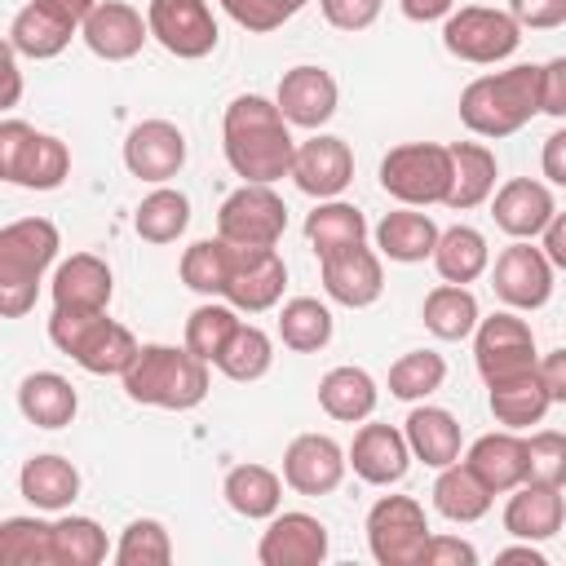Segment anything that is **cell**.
<instances>
[{"mask_svg": "<svg viewBox=\"0 0 566 566\" xmlns=\"http://www.w3.org/2000/svg\"><path fill=\"white\" fill-rule=\"evenodd\" d=\"M221 150L234 177L243 181H283L292 177V159H296V142H292V124L283 119L279 102L261 97V93H239L226 115H221Z\"/></svg>", "mask_w": 566, "mask_h": 566, "instance_id": "1", "label": "cell"}, {"mask_svg": "<svg viewBox=\"0 0 566 566\" xmlns=\"http://www.w3.org/2000/svg\"><path fill=\"white\" fill-rule=\"evenodd\" d=\"M544 106H539V66L535 62H513L504 71L478 75L460 93V124L486 142L513 137Z\"/></svg>", "mask_w": 566, "mask_h": 566, "instance_id": "2", "label": "cell"}, {"mask_svg": "<svg viewBox=\"0 0 566 566\" xmlns=\"http://www.w3.org/2000/svg\"><path fill=\"white\" fill-rule=\"evenodd\" d=\"M212 363H203L195 349L186 345H142L133 367L119 376L124 380V394L142 407H159V411H195L203 398H208V376Z\"/></svg>", "mask_w": 566, "mask_h": 566, "instance_id": "3", "label": "cell"}, {"mask_svg": "<svg viewBox=\"0 0 566 566\" xmlns=\"http://www.w3.org/2000/svg\"><path fill=\"white\" fill-rule=\"evenodd\" d=\"M57 248H62V234L49 217H18L0 230V314L4 318H22L35 305L44 274L57 261Z\"/></svg>", "mask_w": 566, "mask_h": 566, "instance_id": "4", "label": "cell"}, {"mask_svg": "<svg viewBox=\"0 0 566 566\" xmlns=\"http://www.w3.org/2000/svg\"><path fill=\"white\" fill-rule=\"evenodd\" d=\"M49 340L88 376H124L142 349V340L106 310H53Z\"/></svg>", "mask_w": 566, "mask_h": 566, "instance_id": "5", "label": "cell"}, {"mask_svg": "<svg viewBox=\"0 0 566 566\" xmlns=\"http://www.w3.org/2000/svg\"><path fill=\"white\" fill-rule=\"evenodd\" d=\"M451 177H455V164H451V146L442 142H402V146H389L380 159V190L402 208L447 203Z\"/></svg>", "mask_w": 566, "mask_h": 566, "instance_id": "6", "label": "cell"}, {"mask_svg": "<svg viewBox=\"0 0 566 566\" xmlns=\"http://www.w3.org/2000/svg\"><path fill=\"white\" fill-rule=\"evenodd\" d=\"M0 177L22 190H57L71 177V150L35 124L0 119Z\"/></svg>", "mask_w": 566, "mask_h": 566, "instance_id": "7", "label": "cell"}, {"mask_svg": "<svg viewBox=\"0 0 566 566\" xmlns=\"http://www.w3.org/2000/svg\"><path fill=\"white\" fill-rule=\"evenodd\" d=\"M367 548L380 566H420L433 539L424 504L411 495H380L367 509Z\"/></svg>", "mask_w": 566, "mask_h": 566, "instance_id": "8", "label": "cell"}, {"mask_svg": "<svg viewBox=\"0 0 566 566\" xmlns=\"http://www.w3.org/2000/svg\"><path fill=\"white\" fill-rule=\"evenodd\" d=\"M97 9V0H27L13 22H9V49L18 57H31V62H49L57 57L71 35L84 31L88 13Z\"/></svg>", "mask_w": 566, "mask_h": 566, "instance_id": "9", "label": "cell"}, {"mask_svg": "<svg viewBox=\"0 0 566 566\" xmlns=\"http://www.w3.org/2000/svg\"><path fill=\"white\" fill-rule=\"evenodd\" d=\"M442 44L451 57L473 62V66H495L504 57L517 53L522 44V27L509 9H491V4H460L447 22H442Z\"/></svg>", "mask_w": 566, "mask_h": 566, "instance_id": "10", "label": "cell"}, {"mask_svg": "<svg viewBox=\"0 0 566 566\" xmlns=\"http://www.w3.org/2000/svg\"><path fill=\"white\" fill-rule=\"evenodd\" d=\"M287 230V203L265 181H243L217 208V234L234 248H279Z\"/></svg>", "mask_w": 566, "mask_h": 566, "instance_id": "11", "label": "cell"}, {"mask_svg": "<svg viewBox=\"0 0 566 566\" xmlns=\"http://www.w3.org/2000/svg\"><path fill=\"white\" fill-rule=\"evenodd\" d=\"M539 354H535V332L526 318H517V310H495L491 318L478 323L473 332V367L486 385L535 371Z\"/></svg>", "mask_w": 566, "mask_h": 566, "instance_id": "12", "label": "cell"}, {"mask_svg": "<svg viewBox=\"0 0 566 566\" xmlns=\"http://www.w3.org/2000/svg\"><path fill=\"white\" fill-rule=\"evenodd\" d=\"M146 22H150V40L181 62L208 57L221 40V27L208 0H150Z\"/></svg>", "mask_w": 566, "mask_h": 566, "instance_id": "13", "label": "cell"}, {"mask_svg": "<svg viewBox=\"0 0 566 566\" xmlns=\"http://www.w3.org/2000/svg\"><path fill=\"white\" fill-rule=\"evenodd\" d=\"M553 274L557 265L535 248V239H513L495 265H491V287L509 310H544L553 301Z\"/></svg>", "mask_w": 566, "mask_h": 566, "instance_id": "14", "label": "cell"}, {"mask_svg": "<svg viewBox=\"0 0 566 566\" xmlns=\"http://www.w3.org/2000/svg\"><path fill=\"white\" fill-rule=\"evenodd\" d=\"M283 287H287V261L279 256V248H234L221 301H230L239 314H265L283 301Z\"/></svg>", "mask_w": 566, "mask_h": 566, "instance_id": "15", "label": "cell"}, {"mask_svg": "<svg viewBox=\"0 0 566 566\" xmlns=\"http://www.w3.org/2000/svg\"><path fill=\"white\" fill-rule=\"evenodd\" d=\"M349 451L332 433H296L283 451V482L296 495H332L345 482Z\"/></svg>", "mask_w": 566, "mask_h": 566, "instance_id": "16", "label": "cell"}, {"mask_svg": "<svg viewBox=\"0 0 566 566\" xmlns=\"http://www.w3.org/2000/svg\"><path fill=\"white\" fill-rule=\"evenodd\" d=\"M124 168L137 181L168 186L186 168V133L172 119H142L124 137Z\"/></svg>", "mask_w": 566, "mask_h": 566, "instance_id": "17", "label": "cell"}, {"mask_svg": "<svg viewBox=\"0 0 566 566\" xmlns=\"http://www.w3.org/2000/svg\"><path fill=\"white\" fill-rule=\"evenodd\" d=\"M292 181L310 199H340L349 190V181H354V150H349V142L336 137V133H314V137L296 142Z\"/></svg>", "mask_w": 566, "mask_h": 566, "instance_id": "18", "label": "cell"}, {"mask_svg": "<svg viewBox=\"0 0 566 566\" xmlns=\"http://www.w3.org/2000/svg\"><path fill=\"white\" fill-rule=\"evenodd\" d=\"M283 119L292 128H310V133H323V124L336 115L340 106V88H336V75L327 66H314V62H301L292 71H283L279 80V93H274Z\"/></svg>", "mask_w": 566, "mask_h": 566, "instance_id": "19", "label": "cell"}, {"mask_svg": "<svg viewBox=\"0 0 566 566\" xmlns=\"http://www.w3.org/2000/svg\"><path fill=\"white\" fill-rule=\"evenodd\" d=\"M327 557V526L314 513L301 509H279L256 544V562L261 566H318Z\"/></svg>", "mask_w": 566, "mask_h": 566, "instance_id": "20", "label": "cell"}, {"mask_svg": "<svg viewBox=\"0 0 566 566\" xmlns=\"http://www.w3.org/2000/svg\"><path fill=\"white\" fill-rule=\"evenodd\" d=\"M318 274H323L327 301H336V305H345V310H367V305H376L380 292H385L380 252L367 248V243L323 256V261H318Z\"/></svg>", "mask_w": 566, "mask_h": 566, "instance_id": "21", "label": "cell"}, {"mask_svg": "<svg viewBox=\"0 0 566 566\" xmlns=\"http://www.w3.org/2000/svg\"><path fill=\"white\" fill-rule=\"evenodd\" d=\"M411 447H407V433L394 429V424H380V420H367L358 424L354 442H349V469L367 482V486H394L407 478L411 469Z\"/></svg>", "mask_w": 566, "mask_h": 566, "instance_id": "22", "label": "cell"}, {"mask_svg": "<svg viewBox=\"0 0 566 566\" xmlns=\"http://www.w3.org/2000/svg\"><path fill=\"white\" fill-rule=\"evenodd\" d=\"M80 40H84L88 53L102 57V62H128V57H137L142 44L150 40V22H146L133 4H124V0H97V9L88 13Z\"/></svg>", "mask_w": 566, "mask_h": 566, "instance_id": "23", "label": "cell"}, {"mask_svg": "<svg viewBox=\"0 0 566 566\" xmlns=\"http://www.w3.org/2000/svg\"><path fill=\"white\" fill-rule=\"evenodd\" d=\"M491 217L509 239H539L548 230V221L557 217L553 190L535 177H509L495 199H491Z\"/></svg>", "mask_w": 566, "mask_h": 566, "instance_id": "24", "label": "cell"}, {"mask_svg": "<svg viewBox=\"0 0 566 566\" xmlns=\"http://www.w3.org/2000/svg\"><path fill=\"white\" fill-rule=\"evenodd\" d=\"M49 292L53 310H106L115 296V274L97 252H71L66 261H57Z\"/></svg>", "mask_w": 566, "mask_h": 566, "instance_id": "25", "label": "cell"}, {"mask_svg": "<svg viewBox=\"0 0 566 566\" xmlns=\"http://www.w3.org/2000/svg\"><path fill=\"white\" fill-rule=\"evenodd\" d=\"M566 522V495L562 486H548V482H522L509 491V504H504V531L513 539H531V544H544L562 531Z\"/></svg>", "mask_w": 566, "mask_h": 566, "instance_id": "26", "label": "cell"}, {"mask_svg": "<svg viewBox=\"0 0 566 566\" xmlns=\"http://www.w3.org/2000/svg\"><path fill=\"white\" fill-rule=\"evenodd\" d=\"M464 464L486 482L491 495H509L526 482V438L517 429H495L469 442Z\"/></svg>", "mask_w": 566, "mask_h": 566, "instance_id": "27", "label": "cell"}, {"mask_svg": "<svg viewBox=\"0 0 566 566\" xmlns=\"http://www.w3.org/2000/svg\"><path fill=\"white\" fill-rule=\"evenodd\" d=\"M402 433H407V447L420 464L429 469H447L460 460V447H464V433H460V420L447 411V407H433V402H416L402 420Z\"/></svg>", "mask_w": 566, "mask_h": 566, "instance_id": "28", "label": "cell"}, {"mask_svg": "<svg viewBox=\"0 0 566 566\" xmlns=\"http://www.w3.org/2000/svg\"><path fill=\"white\" fill-rule=\"evenodd\" d=\"M18 491L35 513H66L80 500V469L66 455H31L18 473Z\"/></svg>", "mask_w": 566, "mask_h": 566, "instance_id": "29", "label": "cell"}, {"mask_svg": "<svg viewBox=\"0 0 566 566\" xmlns=\"http://www.w3.org/2000/svg\"><path fill=\"white\" fill-rule=\"evenodd\" d=\"M376 252L398 261V265H416V261H433V248H438V221L429 212H416V208H398V212H385L376 221Z\"/></svg>", "mask_w": 566, "mask_h": 566, "instance_id": "30", "label": "cell"}, {"mask_svg": "<svg viewBox=\"0 0 566 566\" xmlns=\"http://www.w3.org/2000/svg\"><path fill=\"white\" fill-rule=\"evenodd\" d=\"M376 402H380V389H376V380H371L367 367L340 363V367H332V371L318 380V407H323L332 420H340V424H363V420H371Z\"/></svg>", "mask_w": 566, "mask_h": 566, "instance_id": "31", "label": "cell"}, {"mask_svg": "<svg viewBox=\"0 0 566 566\" xmlns=\"http://www.w3.org/2000/svg\"><path fill=\"white\" fill-rule=\"evenodd\" d=\"M18 411L35 429H66L80 411V394L62 371H31L18 385Z\"/></svg>", "mask_w": 566, "mask_h": 566, "instance_id": "32", "label": "cell"}, {"mask_svg": "<svg viewBox=\"0 0 566 566\" xmlns=\"http://www.w3.org/2000/svg\"><path fill=\"white\" fill-rule=\"evenodd\" d=\"M283 473L265 469V464H234L221 482V495L226 504L248 517V522H270L279 509H283Z\"/></svg>", "mask_w": 566, "mask_h": 566, "instance_id": "33", "label": "cell"}, {"mask_svg": "<svg viewBox=\"0 0 566 566\" xmlns=\"http://www.w3.org/2000/svg\"><path fill=\"white\" fill-rule=\"evenodd\" d=\"M486 402H491L495 424L517 429V433L531 429V424H539V420L548 416V407H553V398H548L539 371H522V376H509V380L486 385Z\"/></svg>", "mask_w": 566, "mask_h": 566, "instance_id": "34", "label": "cell"}, {"mask_svg": "<svg viewBox=\"0 0 566 566\" xmlns=\"http://www.w3.org/2000/svg\"><path fill=\"white\" fill-rule=\"evenodd\" d=\"M451 164H455V177H451V195H447V208L451 212H469L478 203H486L495 195V150L482 146V142H451Z\"/></svg>", "mask_w": 566, "mask_h": 566, "instance_id": "35", "label": "cell"}, {"mask_svg": "<svg viewBox=\"0 0 566 566\" xmlns=\"http://www.w3.org/2000/svg\"><path fill=\"white\" fill-rule=\"evenodd\" d=\"M491 500H495V495L486 491V482H482L464 460L438 469V478H433V509H438L447 522H460V526L482 522V517L491 513Z\"/></svg>", "mask_w": 566, "mask_h": 566, "instance_id": "36", "label": "cell"}, {"mask_svg": "<svg viewBox=\"0 0 566 566\" xmlns=\"http://www.w3.org/2000/svg\"><path fill=\"white\" fill-rule=\"evenodd\" d=\"M305 243L314 248V256H332L345 248L367 243V217L345 203V199H318V208L305 217Z\"/></svg>", "mask_w": 566, "mask_h": 566, "instance_id": "37", "label": "cell"}, {"mask_svg": "<svg viewBox=\"0 0 566 566\" xmlns=\"http://www.w3.org/2000/svg\"><path fill=\"white\" fill-rule=\"evenodd\" d=\"M420 318L438 340H469L482 323V310H478V296L469 292V283H438V287H429Z\"/></svg>", "mask_w": 566, "mask_h": 566, "instance_id": "38", "label": "cell"}, {"mask_svg": "<svg viewBox=\"0 0 566 566\" xmlns=\"http://www.w3.org/2000/svg\"><path fill=\"white\" fill-rule=\"evenodd\" d=\"M433 270L442 283H473L491 270V248H486V234L473 230V226H447L438 234V248H433Z\"/></svg>", "mask_w": 566, "mask_h": 566, "instance_id": "39", "label": "cell"}, {"mask_svg": "<svg viewBox=\"0 0 566 566\" xmlns=\"http://www.w3.org/2000/svg\"><path fill=\"white\" fill-rule=\"evenodd\" d=\"M332 332H336L332 310L318 296H292V301H283V310H279V340L292 354H318V349H327Z\"/></svg>", "mask_w": 566, "mask_h": 566, "instance_id": "40", "label": "cell"}, {"mask_svg": "<svg viewBox=\"0 0 566 566\" xmlns=\"http://www.w3.org/2000/svg\"><path fill=\"white\" fill-rule=\"evenodd\" d=\"M190 226V199L172 186H155L137 208H133V230L146 243H177Z\"/></svg>", "mask_w": 566, "mask_h": 566, "instance_id": "41", "label": "cell"}, {"mask_svg": "<svg viewBox=\"0 0 566 566\" xmlns=\"http://www.w3.org/2000/svg\"><path fill=\"white\" fill-rule=\"evenodd\" d=\"M212 367H217L226 380H239V385L261 380V376L274 367V340H270V332L256 327V323H239Z\"/></svg>", "mask_w": 566, "mask_h": 566, "instance_id": "42", "label": "cell"}, {"mask_svg": "<svg viewBox=\"0 0 566 566\" xmlns=\"http://www.w3.org/2000/svg\"><path fill=\"white\" fill-rule=\"evenodd\" d=\"M106 553H115L106 544V531L84 517V513H66L53 522V566H97L106 562Z\"/></svg>", "mask_w": 566, "mask_h": 566, "instance_id": "43", "label": "cell"}, {"mask_svg": "<svg viewBox=\"0 0 566 566\" xmlns=\"http://www.w3.org/2000/svg\"><path fill=\"white\" fill-rule=\"evenodd\" d=\"M230 261H234V243L217 239H195L181 252V283L199 296H221L226 279H230Z\"/></svg>", "mask_w": 566, "mask_h": 566, "instance_id": "44", "label": "cell"}, {"mask_svg": "<svg viewBox=\"0 0 566 566\" xmlns=\"http://www.w3.org/2000/svg\"><path fill=\"white\" fill-rule=\"evenodd\" d=\"M0 562L4 566H53V522L4 517L0 522Z\"/></svg>", "mask_w": 566, "mask_h": 566, "instance_id": "45", "label": "cell"}, {"mask_svg": "<svg viewBox=\"0 0 566 566\" xmlns=\"http://www.w3.org/2000/svg\"><path fill=\"white\" fill-rule=\"evenodd\" d=\"M243 318H239V310L230 305V301H203V305H195L190 310V318H186V349H195L203 363H217V354L226 349V340L234 336V327H239Z\"/></svg>", "mask_w": 566, "mask_h": 566, "instance_id": "46", "label": "cell"}, {"mask_svg": "<svg viewBox=\"0 0 566 566\" xmlns=\"http://www.w3.org/2000/svg\"><path fill=\"white\" fill-rule=\"evenodd\" d=\"M442 380H447V358L433 349H407L389 367V394L402 402H424L429 394L442 389Z\"/></svg>", "mask_w": 566, "mask_h": 566, "instance_id": "47", "label": "cell"}, {"mask_svg": "<svg viewBox=\"0 0 566 566\" xmlns=\"http://www.w3.org/2000/svg\"><path fill=\"white\" fill-rule=\"evenodd\" d=\"M115 566H168L172 562V535L159 517H133L119 531L115 544Z\"/></svg>", "mask_w": 566, "mask_h": 566, "instance_id": "48", "label": "cell"}, {"mask_svg": "<svg viewBox=\"0 0 566 566\" xmlns=\"http://www.w3.org/2000/svg\"><path fill=\"white\" fill-rule=\"evenodd\" d=\"M526 482H548L566 491V433L535 429L526 438Z\"/></svg>", "mask_w": 566, "mask_h": 566, "instance_id": "49", "label": "cell"}, {"mask_svg": "<svg viewBox=\"0 0 566 566\" xmlns=\"http://www.w3.org/2000/svg\"><path fill=\"white\" fill-rule=\"evenodd\" d=\"M226 9L230 22H239L243 31L252 35H265V31H279L283 22H292L310 0H217Z\"/></svg>", "mask_w": 566, "mask_h": 566, "instance_id": "50", "label": "cell"}, {"mask_svg": "<svg viewBox=\"0 0 566 566\" xmlns=\"http://www.w3.org/2000/svg\"><path fill=\"white\" fill-rule=\"evenodd\" d=\"M318 9L336 31H367L380 18L385 0H318Z\"/></svg>", "mask_w": 566, "mask_h": 566, "instance_id": "51", "label": "cell"}, {"mask_svg": "<svg viewBox=\"0 0 566 566\" xmlns=\"http://www.w3.org/2000/svg\"><path fill=\"white\" fill-rule=\"evenodd\" d=\"M509 13L522 31H553L566 22V0H509Z\"/></svg>", "mask_w": 566, "mask_h": 566, "instance_id": "52", "label": "cell"}, {"mask_svg": "<svg viewBox=\"0 0 566 566\" xmlns=\"http://www.w3.org/2000/svg\"><path fill=\"white\" fill-rule=\"evenodd\" d=\"M539 106L553 119H566V57H548L539 66Z\"/></svg>", "mask_w": 566, "mask_h": 566, "instance_id": "53", "label": "cell"}, {"mask_svg": "<svg viewBox=\"0 0 566 566\" xmlns=\"http://www.w3.org/2000/svg\"><path fill=\"white\" fill-rule=\"evenodd\" d=\"M420 566H478V548L469 539H460V535H438L433 531Z\"/></svg>", "mask_w": 566, "mask_h": 566, "instance_id": "54", "label": "cell"}, {"mask_svg": "<svg viewBox=\"0 0 566 566\" xmlns=\"http://www.w3.org/2000/svg\"><path fill=\"white\" fill-rule=\"evenodd\" d=\"M539 172H544L553 186H566V124H562V128H553V133L544 137Z\"/></svg>", "mask_w": 566, "mask_h": 566, "instance_id": "55", "label": "cell"}, {"mask_svg": "<svg viewBox=\"0 0 566 566\" xmlns=\"http://www.w3.org/2000/svg\"><path fill=\"white\" fill-rule=\"evenodd\" d=\"M535 371H539V380H544L548 398H553V402H566V345L548 349V354L535 363Z\"/></svg>", "mask_w": 566, "mask_h": 566, "instance_id": "56", "label": "cell"}, {"mask_svg": "<svg viewBox=\"0 0 566 566\" xmlns=\"http://www.w3.org/2000/svg\"><path fill=\"white\" fill-rule=\"evenodd\" d=\"M407 22H447L455 13V0H398Z\"/></svg>", "mask_w": 566, "mask_h": 566, "instance_id": "57", "label": "cell"}, {"mask_svg": "<svg viewBox=\"0 0 566 566\" xmlns=\"http://www.w3.org/2000/svg\"><path fill=\"white\" fill-rule=\"evenodd\" d=\"M539 248H544V256H548L557 270H566V212H557V217L548 221V230L539 234Z\"/></svg>", "mask_w": 566, "mask_h": 566, "instance_id": "58", "label": "cell"}, {"mask_svg": "<svg viewBox=\"0 0 566 566\" xmlns=\"http://www.w3.org/2000/svg\"><path fill=\"white\" fill-rule=\"evenodd\" d=\"M0 71H4V97H0V106L13 111L18 97H22V71H18V53H13L9 44H4V62H0Z\"/></svg>", "mask_w": 566, "mask_h": 566, "instance_id": "59", "label": "cell"}, {"mask_svg": "<svg viewBox=\"0 0 566 566\" xmlns=\"http://www.w3.org/2000/svg\"><path fill=\"white\" fill-rule=\"evenodd\" d=\"M495 562H526V566H544L548 557H544L531 539H522V544H513V548H500V553H495Z\"/></svg>", "mask_w": 566, "mask_h": 566, "instance_id": "60", "label": "cell"}]
</instances>
